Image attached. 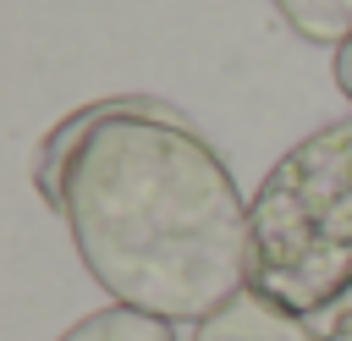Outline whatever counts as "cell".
<instances>
[{
  "mask_svg": "<svg viewBox=\"0 0 352 341\" xmlns=\"http://www.w3.org/2000/svg\"><path fill=\"white\" fill-rule=\"evenodd\" d=\"M280 16H286V28L297 33V38H308V44H330V50H341L346 38H352V0H270Z\"/></svg>",
  "mask_w": 352,
  "mask_h": 341,
  "instance_id": "5",
  "label": "cell"
},
{
  "mask_svg": "<svg viewBox=\"0 0 352 341\" xmlns=\"http://www.w3.org/2000/svg\"><path fill=\"white\" fill-rule=\"evenodd\" d=\"M336 88L346 94V104H352V38L336 50Z\"/></svg>",
  "mask_w": 352,
  "mask_h": 341,
  "instance_id": "7",
  "label": "cell"
},
{
  "mask_svg": "<svg viewBox=\"0 0 352 341\" xmlns=\"http://www.w3.org/2000/svg\"><path fill=\"white\" fill-rule=\"evenodd\" d=\"M192 341H324V336L314 330V319H302V314H292V308H280L248 286L214 319L192 324Z\"/></svg>",
  "mask_w": 352,
  "mask_h": 341,
  "instance_id": "3",
  "label": "cell"
},
{
  "mask_svg": "<svg viewBox=\"0 0 352 341\" xmlns=\"http://www.w3.org/2000/svg\"><path fill=\"white\" fill-rule=\"evenodd\" d=\"M248 286L302 319L352 292V116L314 126L253 187Z\"/></svg>",
  "mask_w": 352,
  "mask_h": 341,
  "instance_id": "2",
  "label": "cell"
},
{
  "mask_svg": "<svg viewBox=\"0 0 352 341\" xmlns=\"http://www.w3.org/2000/svg\"><path fill=\"white\" fill-rule=\"evenodd\" d=\"M33 187L121 308L204 324L248 292V198L165 99L132 94L60 116L38 143Z\"/></svg>",
  "mask_w": 352,
  "mask_h": 341,
  "instance_id": "1",
  "label": "cell"
},
{
  "mask_svg": "<svg viewBox=\"0 0 352 341\" xmlns=\"http://www.w3.org/2000/svg\"><path fill=\"white\" fill-rule=\"evenodd\" d=\"M319 336H324V341H352V292L324 314V330H319Z\"/></svg>",
  "mask_w": 352,
  "mask_h": 341,
  "instance_id": "6",
  "label": "cell"
},
{
  "mask_svg": "<svg viewBox=\"0 0 352 341\" xmlns=\"http://www.w3.org/2000/svg\"><path fill=\"white\" fill-rule=\"evenodd\" d=\"M55 341H176V330H170L165 319H154V314H138V308L110 302V308L82 314V319H77L72 330H60Z\"/></svg>",
  "mask_w": 352,
  "mask_h": 341,
  "instance_id": "4",
  "label": "cell"
}]
</instances>
